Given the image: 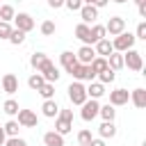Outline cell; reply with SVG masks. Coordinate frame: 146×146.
<instances>
[{"mask_svg":"<svg viewBox=\"0 0 146 146\" xmlns=\"http://www.w3.org/2000/svg\"><path fill=\"white\" fill-rule=\"evenodd\" d=\"M64 5H66L71 11H80V7H82V0H64Z\"/></svg>","mask_w":146,"mask_h":146,"instance_id":"obj_40","label":"cell"},{"mask_svg":"<svg viewBox=\"0 0 146 146\" xmlns=\"http://www.w3.org/2000/svg\"><path fill=\"white\" fill-rule=\"evenodd\" d=\"M96 57V50L91 48V46H82L78 52H75V59H78V64H91V59Z\"/></svg>","mask_w":146,"mask_h":146,"instance_id":"obj_13","label":"cell"},{"mask_svg":"<svg viewBox=\"0 0 146 146\" xmlns=\"http://www.w3.org/2000/svg\"><path fill=\"white\" fill-rule=\"evenodd\" d=\"M0 23H2V21H0Z\"/></svg>","mask_w":146,"mask_h":146,"instance_id":"obj_51","label":"cell"},{"mask_svg":"<svg viewBox=\"0 0 146 146\" xmlns=\"http://www.w3.org/2000/svg\"><path fill=\"white\" fill-rule=\"evenodd\" d=\"M21 128H36L39 119L32 110H18V121H16Z\"/></svg>","mask_w":146,"mask_h":146,"instance_id":"obj_8","label":"cell"},{"mask_svg":"<svg viewBox=\"0 0 146 146\" xmlns=\"http://www.w3.org/2000/svg\"><path fill=\"white\" fill-rule=\"evenodd\" d=\"M89 68L94 71V75H98L100 71H105V68H107V57H98V55H96V57L91 59V64H89Z\"/></svg>","mask_w":146,"mask_h":146,"instance_id":"obj_24","label":"cell"},{"mask_svg":"<svg viewBox=\"0 0 146 146\" xmlns=\"http://www.w3.org/2000/svg\"><path fill=\"white\" fill-rule=\"evenodd\" d=\"M135 39H141V41H146V23L141 21L139 25H137V32H135Z\"/></svg>","mask_w":146,"mask_h":146,"instance_id":"obj_38","label":"cell"},{"mask_svg":"<svg viewBox=\"0 0 146 146\" xmlns=\"http://www.w3.org/2000/svg\"><path fill=\"white\" fill-rule=\"evenodd\" d=\"M107 66L116 73L119 68H123V52H112L110 57H107Z\"/></svg>","mask_w":146,"mask_h":146,"instance_id":"obj_23","label":"cell"},{"mask_svg":"<svg viewBox=\"0 0 146 146\" xmlns=\"http://www.w3.org/2000/svg\"><path fill=\"white\" fill-rule=\"evenodd\" d=\"M123 66H128L130 71H141L144 68V59H141V52L130 48L123 52Z\"/></svg>","mask_w":146,"mask_h":146,"instance_id":"obj_2","label":"cell"},{"mask_svg":"<svg viewBox=\"0 0 146 146\" xmlns=\"http://www.w3.org/2000/svg\"><path fill=\"white\" fill-rule=\"evenodd\" d=\"M14 23H16L14 30H21V32H25V34L34 30V18H32L30 14H16V16H14Z\"/></svg>","mask_w":146,"mask_h":146,"instance_id":"obj_7","label":"cell"},{"mask_svg":"<svg viewBox=\"0 0 146 146\" xmlns=\"http://www.w3.org/2000/svg\"><path fill=\"white\" fill-rule=\"evenodd\" d=\"M130 100H132V105L135 107H139V110H144L146 107V89H135L132 94H130Z\"/></svg>","mask_w":146,"mask_h":146,"instance_id":"obj_18","label":"cell"},{"mask_svg":"<svg viewBox=\"0 0 146 146\" xmlns=\"http://www.w3.org/2000/svg\"><path fill=\"white\" fill-rule=\"evenodd\" d=\"M68 98H71V103L73 105H82L84 100H87V87L82 84V82H71L68 84Z\"/></svg>","mask_w":146,"mask_h":146,"instance_id":"obj_3","label":"cell"},{"mask_svg":"<svg viewBox=\"0 0 146 146\" xmlns=\"http://www.w3.org/2000/svg\"><path fill=\"white\" fill-rule=\"evenodd\" d=\"M41 112H43V116H48V119H55V116H57V112H59V105H57V100H55V98H50V100H43V105H41Z\"/></svg>","mask_w":146,"mask_h":146,"instance_id":"obj_17","label":"cell"},{"mask_svg":"<svg viewBox=\"0 0 146 146\" xmlns=\"http://www.w3.org/2000/svg\"><path fill=\"white\" fill-rule=\"evenodd\" d=\"M0 5H2V2H0Z\"/></svg>","mask_w":146,"mask_h":146,"instance_id":"obj_50","label":"cell"},{"mask_svg":"<svg viewBox=\"0 0 146 146\" xmlns=\"http://www.w3.org/2000/svg\"><path fill=\"white\" fill-rule=\"evenodd\" d=\"M57 116H62V119H68V121H73V110H59V112H57Z\"/></svg>","mask_w":146,"mask_h":146,"instance_id":"obj_41","label":"cell"},{"mask_svg":"<svg viewBox=\"0 0 146 146\" xmlns=\"http://www.w3.org/2000/svg\"><path fill=\"white\" fill-rule=\"evenodd\" d=\"M89 34H91V43H98L100 39H105V25H91L89 27Z\"/></svg>","mask_w":146,"mask_h":146,"instance_id":"obj_25","label":"cell"},{"mask_svg":"<svg viewBox=\"0 0 146 146\" xmlns=\"http://www.w3.org/2000/svg\"><path fill=\"white\" fill-rule=\"evenodd\" d=\"M73 130V121H68V119H62V116H57V121H55V132H59L62 137L64 135H68Z\"/></svg>","mask_w":146,"mask_h":146,"instance_id":"obj_21","label":"cell"},{"mask_svg":"<svg viewBox=\"0 0 146 146\" xmlns=\"http://www.w3.org/2000/svg\"><path fill=\"white\" fill-rule=\"evenodd\" d=\"M82 5H94V0H82Z\"/></svg>","mask_w":146,"mask_h":146,"instance_id":"obj_47","label":"cell"},{"mask_svg":"<svg viewBox=\"0 0 146 146\" xmlns=\"http://www.w3.org/2000/svg\"><path fill=\"white\" fill-rule=\"evenodd\" d=\"M89 146H105V139H91Z\"/></svg>","mask_w":146,"mask_h":146,"instance_id":"obj_44","label":"cell"},{"mask_svg":"<svg viewBox=\"0 0 146 146\" xmlns=\"http://www.w3.org/2000/svg\"><path fill=\"white\" fill-rule=\"evenodd\" d=\"M71 75H73L78 82H82V80H89V82H91V80L96 78L94 71L89 68V64H75V68L71 71Z\"/></svg>","mask_w":146,"mask_h":146,"instance_id":"obj_9","label":"cell"},{"mask_svg":"<svg viewBox=\"0 0 146 146\" xmlns=\"http://www.w3.org/2000/svg\"><path fill=\"white\" fill-rule=\"evenodd\" d=\"M9 43H14V46H21L23 41H25V32H21V30H11V34H9V39H7Z\"/></svg>","mask_w":146,"mask_h":146,"instance_id":"obj_34","label":"cell"},{"mask_svg":"<svg viewBox=\"0 0 146 146\" xmlns=\"http://www.w3.org/2000/svg\"><path fill=\"white\" fill-rule=\"evenodd\" d=\"M94 50H96V55H98V57H110V55L114 52V48H112V41H110V39H100V41L96 43V48H94Z\"/></svg>","mask_w":146,"mask_h":146,"instance_id":"obj_16","label":"cell"},{"mask_svg":"<svg viewBox=\"0 0 146 146\" xmlns=\"http://www.w3.org/2000/svg\"><path fill=\"white\" fill-rule=\"evenodd\" d=\"M5 141H7V135H5V130L0 128V146H5Z\"/></svg>","mask_w":146,"mask_h":146,"instance_id":"obj_46","label":"cell"},{"mask_svg":"<svg viewBox=\"0 0 146 146\" xmlns=\"http://www.w3.org/2000/svg\"><path fill=\"white\" fill-rule=\"evenodd\" d=\"M107 2H110V0H94V7H96V9H100V7H105Z\"/></svg>","mask_w":146,"mask_h":146,"instance_id":"obj_43","label":"cell"},{"mask_svg":"<svg viewBox=\"0 0 146 146\" xmlns=\"http://www.w3.org/2000/svg\"><path fill=\"white\" fill-rule=\"evenodd\" d=\"M2 110H5V114H9V116H14V114H18V103L14 100V98H9V100H5L2 103Z\"/></svg>","mask_w":146,"mask_h":146,"instance_id":"obj_31","label":"cell"},{"mask_svg":"<svg viewBox=\"0 0 146 146\" xmlns=\"http://www.w3.org/2000/svg\"><path fill=\"white\" fill-rule=\"evenodd\" d=\"M112 2H116V5H123V2H128V0H112Z\"/></svg>","mask_w":146,"mask_h":146,"instance_id":"obj_48","label":"cell"},{"mask_svg":"<svg viewBox=\"0 0 146 146\" xmlns=\"http://www.w3.org/2000/svg\"><path fill=\"white\" fill-rule=\"evenodd\" d=\"M14 16H16V11H14L11 5H0V21H2V23L14 21Z\"/></svg>","mask_w":146,"mask_h":146,"instance_id":"obj_29","label":"cell"},{"mask_svg":"<svg viewBox=\"0 0 146 146\" xmlns=\"http://www.w3.org/2000/svg\"><path fill=\"white\" fill-rule=\"evenodd\" d=\"M105 32H107L110 36H119L121 32H125V18L112 16V18L107 21V25H105Z\"/></svg>","mask_w":146,"mask_h":146,"instance_id":"obj_5","label":"cell"},{"mask_svg":"<svg viewBox=\"0 0 146 146\" xmlns=\"http://www.w3.org/2000/svg\"><path fill=\"white\" fill-rule=\"evenodd\" d=\"M82 112H80V116L84 119V121H94L96 116H98V110H100V105H98V100H94V98H87L82 105Z\"/></svg>","mask_w":146,"mask_h":146,"instance_id":"obj_4","label":"cell"},{"mask_svg":"<svg viewBox=\"0 0 146 146\" xmlns=\"http://www.w3.org/2000/svg\"><path fill=\"white\" fill-rule=\"evenodd\" d=\"M11 25L9 23H0V39H9V34H11Z\"/></svg>","mask_w":146,"mask_h":146,"instance_id":"obj_39","label":"cell"},{"mask_svg":"<svg viewBox=\"0 0 146 146\" xmlns=\"http://www.w3.org/2000/svg\"><path fill=\"white\" fill-rule=\"evenodd\" d=\"M2 130H5V135H7V137H18V130H21V125H18L16 121H7V123L2 125Z\"/></svg>","mask_w":146,"mask_h":146,"instance_id":"obj_32","label":"cell"},{"mask_svg":"<svg viewBox=\"0 0 146 146\" xmlns=\"http://www.w3.org/2000/svg\"><path fill=\"white\" fill-rule=\"evenodd\" d=\"M43 84H46V80L41 78V73H32V75L27 78V87H30L32 91H39Z\"/></svg>","mask_w":146,"mask_h":146,"instance_id":"obj_27","label":"cell"},{"mask_svg":"<svg viewBox=\"0 0 146 146\" xmlns=\"http://www.w3.org/2000/svg\"><path fill=\"white\" fill-rule=\"evenodd\" d=\"M128 100H130V91H125V89H114V91H110V105H112V107L125 105Z\"/></svg>","mask_w":146,"mask_h":146,"instance_id":"obj_11","label":"cell"},{"mask_svg":"<svg viewBox=\"0 0 146 146\" xmlns=\"http://www.w3.org/2000/svg\"><path fill=\"white\" fill-rule=\"evenodd\" d=\"M98 116H103V121H114V116H116V110L107 103V105H100V110H98Z\"/></svg>","mask_w":146,"mask_h":146,"instance_id":"obj_28","label":"cell"},{"mask_svg":"<svg viewBox=\"0 0 146 146\" xmlns=\"http://www.w3.org/2000/svg\"><path fill=\"white\" fill-rule=\"evenodd\" d=\"M75 36L82 41V46H91V34H89V25H84V23H80L78 27H75Z\"/></svg>","mask_w":146,"mask_h":146,"instance_id":"obj_19","label":"cell"},{"mask_svg":"<svg viewBox=\"0 0 146 146\" xmlns=\"http://www.w3.org/2000/svg\"><path fill=\"white\" fill-rule=\"evenodd\" d=\"M96 78H98V82H100V84H110V82H114L116 73H114V71H112V68L107 66V68H105V71H100V73H98Z\"/></svg>","mask_w":146,"mask_h":146,"instance_id":"obj_30","label":"cell"},{"mask_svg":"<svg viewBox=\"0 0 146 146\" xmlns=\"http://www.w3.org/2000/svg\"><path fill=\"white\" fill-rule=\"evenodd\" d=\"M39 73H41V78H43L46 82H50V84H55V82L59 80V75H62V73H59V68H57V66H55L50 59H48V62L41 66V71H39Z\"/></svg>","mask_w":146,"mask_h":146,"instance_id":"obj_6","label":"cell"},{"mask_svg":"<svg viewBox=\"0 0 146 146\" xmlns=\"http://www.w3.org/2000/svg\"><path fill=\"white\" fill-rule=\"evenodd\" d=\"M59 62H62V66H64L66 73H71V71L75 68V64H78V59H75V55H73L71 50H64V52L59 55Z\"/></svg>","mask_w":146,"mask_h":146,"instance_id":"obj_14","label":"cell"},{"mask_svg":"<svg viewBox=\"0 0 146 146\" xmlns=\"http://www.w3.org/2000/svg\"><path fill=\"white\" fill-rule=\"evenodd\" d=\"M100 96H105V84H100V82H91V84L87 87V98L98 100Z\"/></svg>","mask_w":146,"mask_h":146,"instance_id":"obj_20","label":"cell"},{"mask_svg":"<svg viewBox=\"0 0 146 146\" xmlns=\"http://www.w3.org/2000/svg\"><path fill=\"white\" fill-rule=\"evenodd\" d=\"M43 144H46V146H64V137H62L59 132L50 130V132L43 135Z\"/></svg>","mask_w":146,"mask_h":146,"instance_id":"obj_22","label":"cell"},{"mask_svg":"<svg viewBox=\"0 0 146 146\" xmlns=\"http://www.w3.org/2000/svg\"><path fill=\"white\" fill-rule=\"evenodd\" d=\"M41 34H43V36L55 34V23H52V21H43V23H41Z\"/></svg>","mask_w":146,"mask_h":146,"instance_id":"obj_36","label":"cell"},{"mask_svg":"<svg viewBox=\"0 0 146 146\" xmlns=\"http://www.w3.org/2000/svg\"><path fill=\"white\" fill-rule=\"evenodd\" d=\"M137 7H139V16L146 18V2H144V5H137Z\"/></svg>","mask_w":146,"mask_h":146,"instance_id":"obj_45","label":"cell"},{"mask_svg":"<svg viewBox=\"0 0 146 146\" xmlns=\"http://www.w3.org/2000/svg\"><path fill=\"white\" fill-rule=\"evenodd\" d=\"M48 7L50 9H59V7H64V0H48Z\"/></svg>","mask_w":146,"mask_h":146,"instance_id":"obj_42","label":"cell"},{"mask_svg":"<svg viewBox=\"0 0 146 146\" xmlns=\"http://www.w3.org/2000/svg\"><path fill=\"white\" fill-rule=\"evenodd\" d=\"M48 62V55L46 52H34L32 57H30V64H32V68H36V73L41 71V66Z\"/></svg>","mask_w":146,"mask_h":146,"instance_id":"obj_26","label":"cell"},{"mask_svg":"<svg viewBox=\"0 0 146 146\" xmlns=\"http://www.w3.org/2000/svg\"><path fill=\"white\" fill-rule=\"evenodd\" d=\"M5 146H27V141H25V139H21V137H7Z\"/></svg>","mask_w":146,"mask_h":146,"instance_id":"obj_37","label":"cell"},{"mask_svg":"<svg viewBox=\"0 0 146 146\" xmlns=\"http://www.w3.org/2000/svg\"><path fill=\"white\" fill-rule=\"evenodd\" d=\"M98 135H100V139H112V137L116 135L114 121H103V123L98 125Z\"/></svg>","mask_w":146,"mask_h":146,"instance_id":"obj_15","label":"cell"},{"mask_svg":"<svg viewBox=\"0 0 146 146\" xmlns=\"http://www.w3.org/2000/svg\"><path fill=\"white\" fill-rule=\"evenodd\" d=\"M0 87H2V91H7V94H16V91H18V78H16L14 73H5L2 80H0Z\"/></svg>","mask_w":146,"mask_h":146,"instance_id":"obj_10","label":"cell"},{"mask_svg":"<svg viewBox=\"0 0 146 146\" xmlns=\"http://www.w3.org/2000/svg\"><path fill=\"white\" fill-rule=\"evenodd\" d=\"M91 139H94V137H91V130H80V132H78V141H80V146H89Z\"/></svg>","mask_w":146,"mask_h":146,"instance_id":"obj_35","label":"cell"},{"mask_svg":"<svg viewBox=\"0 0 146 146\" xmlns=\"http://www.w3.org/2000/svg\"><path fill=\"white\" fill-rule=\"evenodd\" d=\"M80 18H82L84 25H87V23H94V21L98 18V9H96L94 5H82V7H80Z\"/></svg>","mask_w":146,"mask_h":146,"instance_id":"obj_12","label":"cell"},{"mask_svg":"<svg viewBox=\"0 0 146 146\" xmlns=\"http://www.w3.org/2000/svg\"><path fill=\"white\" fill-rule=\"evenodd\" d=\"M135 2H137V5H144V2H146V0H135Z\"/></svg>","mask_w":146,"mask_h":146,"instance_id":"obj_49","label":"cell"},{"mask_svg":"<svg viewBox=\"0 0 146 146\" xmlns=\"http://www.w3.org/2000/svg\"><path fill=\"white\" fill-rule=\"evenodd\" d=\"M135 34H130V32H121L119 36H114V41H112V48H114V52H125V50H130L132 46H135Z\"/></svg>","mask_w":146,"mask_h":146,"instance_id":"obj_1","label":"cell"},{"mask_svg":"<svg viewBox=\"0 0 146 146\" xmlns=\"http://www.w3.org/2000/svg\"><path fill=\"white\" fill-rule=\"evenodd\" d=\"M36 94H41L43 96V100H50V98H55V84H50V82H46Z\"/></svg>","mask_w":146,"mask_h":146,"instance_id":"obj_33","label":"cell"}]
</instances>
